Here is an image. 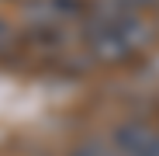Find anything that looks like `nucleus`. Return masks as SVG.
<instances>
[{
	"label": "nucleus",
	"mask_w": 159,
	"mask_h": 156,
	"mask_svg": "<svg viewBox=\"0 0 159 156\" xmlns=\"http://www.w3.org/2000/svg\"><path fill=\"white\" fill-rule=\"evenodd\" d=\"M152 35H156L152 24H149L145 17H139V14H131V17L111 24V28L90 35L87 42H90V56H93L97 63H118V59L135 56L139 49H145V45L152 42Z\"/></svg>",
	"instance_id": "1"
},
{
	"label": "nucleus",
	"mask_w": 159,
	"mask_h": 156,
	"mask_svg": "<svg viewBox=\"0 0 159 156\" xmlns=\"http://www.w3.org/2000/svg\"><path fill=\"white\" fill-rule=\"evenodd\" d=\"M73 156H121L114 149V142H83V146H76Z\"/></svg>",
	"instance_id": "3"
},
{
	"label": "nucleus",
	"mask_w": 159,
	"mask_h": 156,
	"mask_svg": "<svg viewBox=\"0 0 159 156\" xmlns=\"http://www.w3.org/2000/svg\"><path fill=\"white\" fill-rule=\"evenodd\" d=\"M83 14V7L76 0H35V4L24 7V21L31 24L38 35H48V31H62L69 21H76Z\"/></svg>",
	"instance_id": "2"
},
{
	"label": "nucleus",
	"mask_w": 159,
	"mask_h": 156,
	"mask_svg": "<svg viewBox=\"0 0 159 156\" xmlns=\"http://www.w3.org/2000/svg\"><path fill=\"white\" fill-rule=\"evenodd\" d=\"M7 45H11V28H7L4 21H0V52H4Z\"/></svg>",
	"instance_id": "4"
}]
</instances>
